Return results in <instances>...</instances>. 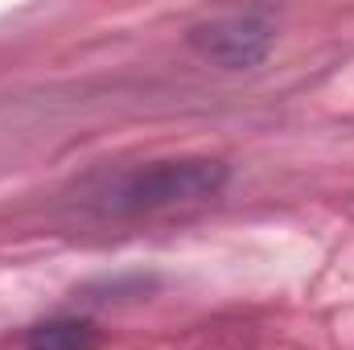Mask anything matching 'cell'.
I'll return each instance as SVG.
<instances>
[{
	"instance_id": "6da1fadb",
	"label": "cell",
	"mask_w": 354,
	"mask_h": 350,
	"mask_svg": "<svg viewBox=\"0 0 354 350\" xmlns=\"http://www.w3.org/2000/svg\"><path fill=\"white\" fill-rule=\"evenodd\" d=\"M223 185V165L214 161H169V165H153L149 174H132L120 190L111 206H128V210H153V206H174L189 198H206Z\"/></svg>"
},
{
	"instance_id": "7a4b0ae2",
	"label": "cell",
	"mask_w": 354,
	"mask_h": 350,
	"mask_svg": "<svg viewBox=\"0 0 354 350\" xmlns=\"http://www.w3.org/2000/svg\"><path fill=\"white\" fill-rule=\"evenodd\" d=\"M272 37H276L272 25H268L264 17H256V12L214 17V21H206V25H198L189 33L194 50L206 62L223 66V71H248V66L264 62L268 50H272Z\"/></svg>"
},
{
	"instance_id": "3957f363",
	"label": "cell",
	"mask_w": 354,
	"mask_h": 350,
	"mask_svg": "<svg viewBox=\"0 0 354 350\" xmlns=\"http://www.w3.org/2000/svg\"><path fill=\"white\" fill-rule=\"evenodd\" d=\"M99 347V334L91 322L79 317H54V322H41L29 330V350H95Z\"/></svg>"
}]
</instances>
